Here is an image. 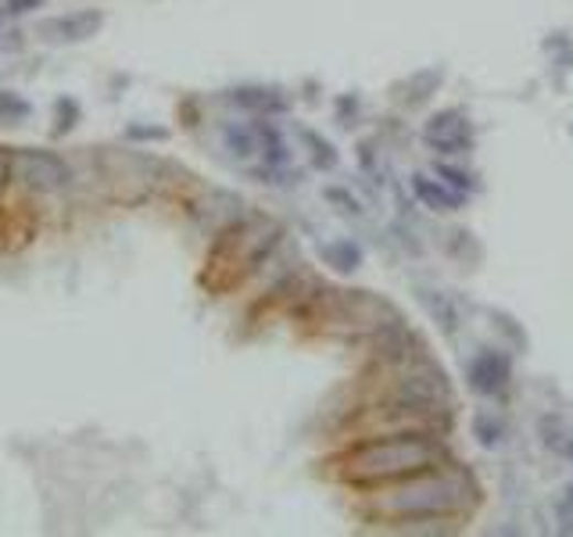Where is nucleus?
Listing matches in <instances>:
<instances>
[{"mask_svg": "<svg viewBox=\"0 0 573 537\" xmlns=\"http://www.w3.org/2000/svg\"><path fill=\"white\" fill-rule=\"evenodd\" d=\"M444 455L448 452L437 438H430L423 430H406L387 433V438H369L352 448L340 462V473L355 487H383L441 466Z\"/></svg>", "mask_w": 573, "mask_h": 537, "instance_id": "obj_1", "label": "nucleus"}, {"mask_svg": "<svg viewBox=\"0 0 573 537\" xmlns=\"http://www.w3.org/2000/svg\"><path fill=\"white\" fill-rule=\"evenodd\" d=\"M473 502H477V487L463 470L434 466L383 491L377 498V513L394 524H423V519H448L466 513Z\"/></svg>", "mask_w": 573, "mask_h": 537, "instance_id": "obj_2", "label": "nucleus"}, {"mask_svg": "<svg viewBox=\"0 0 573 537\" xmlns=\"http://www.w3.org/2000/svg\"><path fill=\"white\" fill-rule=\"evenodd\" d=\"M11 180H19L29 194H57L72 186V165L62 154L40 151V148H19L11 151Z\"/></svg>", "mask_w": 573, "mask_h": 537, "instance_id": "obj_3", "label": "nucleus"}, {"mask_svg": "<svg viewBox=\"0 0 573 537\" xmlns=\"http://www.w3.org/2000/svg\"><path fill=\"white\" fill-rule=\"evenodd\" d=\"M423 143L430 151H437V154H463L469 151V143H473V126L463 111H434L430 119L423 122Z\"/></svg>", "mask_w": 573, "mask_h": 537, "instance_id": "obj_4", "label": "nucleus"}, {"mask_svg": "<svg viewBox=\"0 0 573 537\" xmlns=\"http://www.w3.org/2000/svg\"><path fill=\"white\" fill-rule=\"evenodd\" d=\"M105 25V14L86 8V11H72V14H57L40 25V36H47L51 43H83L100 33Z\"/></svg>", "mask_w": 573, "mask_h": 537, "instance_id": "obj_5", "label": "nucleus"}, {"mask_svg": "<svg viewBox=\"0 0 573 537\" xmlns=\"http://www.w3.org/2000/svg\"><path fill=\"white\" fill-rule=\"evenodd\" d=\"M466 376H469V387L477 390V395H501L512 380V366L501 352H480L469 362Z\"/></svg>", "mask_w": 573, "mask_h": 537, "instance_id": "obj_6", "label": "nucleus"}, {"mask_svg": "<svg viewBox=\"0 0 573 537\" xmlns=\"http://www.w3.org/2000/svg\"><path fill=\"white\" fill-rule=\"evenodd\" d=\"M226 100L240 111H255V115H280L286 111V97L277 90V86H237L229 90Z\"/></svg>", "mask_w": 573, "mask_h": 537, "instance_id": "obj_7", "label": "nucleus"}, {"mask_svg": "<svg viewBox=\"0 0 573 537\" xmlns=\"http://www.w3.org/2000/svg\"><path fill=\"white\" fill-rule=\"evenodd\" d=\"M412 194L420 197L430 212H455L463 205V194H455L448 183H441L437 176H426V172H415L412 176Z\"/></svg>", "mask_w": 573, "mask_h": 537, "instance_id": "obj_8", "label": "nucleus"}, {"mask_svg": "<svg viewBox=\"0 0 573 537\" xmlns=\"http://www.w3.org/2000/svg\"><path fill=\"white\" fill-rule=\"evenodd\" d=\"M420 304H423L426 315L434 319L444 333L458 330V309H455V301L448 294H441V290H430V287H420Z\"/></svg>", "mask_w": 573, "mask_h": 537, "instance_id": "obj_9", "label": "nucleus"}, {"mask_svg": "<svg viewBox=\"0 0 573 537\" xmlns=\"http://www.w3.org/2000/svg\"><path fill=\"white\" fill-rule=\"evenodd\" d=\"M223 148L234 158H240V162H248V158H262V140H258L255 122L251 126H226Z\"/></svg>", "mask_w": 573, "mask_h": 537, "instance_id": "obj_10", "label": "nucleus"}, {"mask_svg": "<svg viewBox=\"0 0 573 537\" xmlns=\"http://www.w3.org/2000/svg\"><path fill=\"white\" fill-rule=\"evenodd\" d=\"M473 438H477L484 448H498L506 441V419H501L495 409H480L473 416Z\"/></svg>", "mask_w": 573, "mask_h": 537, "instance_id": "obj_11", "label": "nucleus"}, {"mask_svg": "<svg viewBox=\"0 0 573 537\" xmlns=\"http://www.w3.org/2000/svg\"><path fill=\"white\" fill-rule=\"evenodd\" d=\"M323 258H326V266H334L337 272H355L358 266H363V251H358V244H352V240L326 244Z\"/></svg>", "mask_w": 573, "mask_h": 537, "instance_id": "obj_12", "label": "nucleus"}, {"mask_svg": "<svg viewBox=\"0 0 573 537\" xmlns=\"http://www.w3.org/2000/svg\"><path fill=\"white\" fill-rule=\"evenodd\" d=\"M541 433H544V444H549L555 455L570 459V452H573V430L563 423V419H541Z\"/></svg>", "mask_w": 573, "mask_h": 537, "instance_id": "obj_13", "label": "nucleus"}, {"mask_svg": "<svg viewBox=\"0 0 573 537\" xmlns=\"http://www.w3.org/2000/svg\"><path fill=\"white\" fill-rule=\"evenodd\" d=\"M301 140L309 143L312 148V162L320 165V169H337V151H334V143L329 140H323L320 133H312V129H301Z\"/></svg>", "mask_w": 573, "mask_h": 537, "instance_id": "obj_14", "label": "nucleus"}, {"mask_svg": "<svg viewBox=\"0 0 573 537\" xmlns=\"http://www.w3.org/2000/svg\"><path fill=\"white\" fill-rule=\"evenodd\" d=\"M25 115H33V105H29L25 97L11 94V90H0V122L14 126V122H22Z\"/></svg>", "mask_w": 573, "mask_h": 537, "instance_id": "obj_15", "label": "nucleus"}, {"mask_svg": "<svg viewBox=\"0 0 573 537\" xmlns=\"http://www.w3.org/2000/svg\"><path fill=\"white\" fill-rule=\"evenodd\" d=\"M79 122V105L72 97L57 100V111H54V137H65L72 133V126Z\"/></svg>", "mask_w": 573, "mask_h": 537, "instance_id": "obj_16", "label": "nucleus"}, {"mask_svg": "<svg viewBox=\"0 0 573 537\" xmlns=\"http://www.w3.org/2000/svg\"><path fill=\"white\" fill-rule=\"evenodd\" d=\"M434 176H437L441 183H448L452 191H455V194H463V197H466V194L473 191V180H469V172L455 169V165H444V162H441V165H434Z\"/></svg>", "mask_w": 573, "mask_h": 537, "instance_id": "obj_17", "label": "nucleus"}, {"mask_svg": "<svg viewBox=\"0 0 573 537\" xmlns=\"http://www.w3.org/2000/svg\"><path fill=\"white\" fill-rule=\"evenodd\" d=\"M555 519H559V530L563 534H573V484L559 495L555 502Z\"/></svg>", "mask_w": 573, "mask_h": 537, "instance_id": "obj_18", "label": "nucleus"}, {"mask_svg": "<svg viewBox=\"0 0 573 537\" xmlns=\"http://www.w3.org/2000/svg\"><path fill=\"white\" fill-rule=\"evenodd\" d=\"M126 133H129V140H165L169 137L165 129H148V126H129Z\"/></svg>", "mask_w": 573, "mask_h": 537, "instance_id": "obj_19", "label": "nucleus"}, {"mask_svg": "<svg viewBox=\"0 0 573 537\" xmlns=\"http://www.w3.org/2000/svg\"><path fill=\"white\" fill-rule=\"evenodd\" d=\"M40 4H47V0H4L8 14H25V11H33Z\"/></svg>", "mask_w": 573, "mask_h": 537, "instance_id": "obj_20", "label": "nucleus"}, {"mask_svg": "<svg viewBox=\"0 0 573 537\" xmlns=\"http://www.w3.org/2000/svg\"><path fill=\"white\" fill-rule=\"evenodd\" d=\"M11 180V151L0 148V197H4V186Z\"/></svg>", "mask_w": 573, "mask_h": 537, "instance_id": "obj_21", "label": "nucleus"}, {"mask_svg": "<svg viewBox=\"0 0 573 537\" xmlns=\"http://www.w3.org/2000/svg\"><path fill=\"white\" fill-rule=\"evenodd\" d=\"M4 14H8V8H4V4H0V25H4Z\"/></svg>", "mask_w": 573, "mask_h": 537, "instance_id": "obj_22", "label": "nucleus"}]
</instances>
